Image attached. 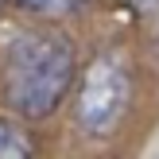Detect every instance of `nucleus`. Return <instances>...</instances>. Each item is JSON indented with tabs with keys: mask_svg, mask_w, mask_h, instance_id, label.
I'll list each match as a JSON object with an SVG mask.
<instances>
[{
	"mask_svg": "<svg viewBox=\"0 0 159 159\" xmlns=\"http://www.w3.org/2000/svg\"><path fill=\"white\" fill-rule=\"evenodd\" d=\"M27 155H31V144L16 128L0 124V159H27Z\"/></svg>",
	"mask_w": 159,
	"mask_h": 159,
	"instance_id": "20e7f679",
	"label": "nucleus"
},
{
	"mask_svg": "<svg viewBox=\"0 0 159 159\" xmlns=\"http://www.w3.org/2000/svg\"><path fill=\"white\" fill-rule=\"evenodd\" d=\"M16 4L27 8V12H39V16H70V12H78L85 0H16Z\"/></svg>",
	"mask_w": 159,
	"mask_h": 159,
	"instance_id": "7ed1b4c3",
	"label": "nucleus"
},
{
	"mask_svg": "<svg viewBox=\"0 0 159 159\" xmlns=\"http://www.w3.org/2000/svg\"><path fill=\"white\" fill-rule=\"evenodd\" d=\"M132 4H140V8H159V0H132Z\"/></svg>",
	"mask_w": 159,
	"mask_h": 159,
	"instance_id": "39448f33",
	"label": "nucleus"
},
{
	"mask_svg": "<svg viewBox=\"0 0 159 159\" xmlns=\"http://www.w3.org/2000/svg\"><path fill=\"white\" fill-rule=\"evenodd\" d=\"M128 97H132V82L124 74V66L113 58H93L85 66L78 97H74L78 128L89 136H109L120 124V116L128 113Z\"/></svg>",
	"mask_w": 159,
	"mask_h": 159,
	"instance_id": "f03ea898",
	"label": "nucleus"
},
{
	"mask_svg": "<svg viewBox=\"0 0 159 159\" xmlns=\"http://www.w3.org/2000/svg\"><path fill=\"white\" fill-rule=\"evenodd\" d=\"M74 82V47L58 31H20L4 51V101L27 120L62 105Z\"/></svg>",
	"mask_w": 159,
	"mask_h": 159,
	"instance_id": "f257e3e1",
	"label": "nucleus"
}]
</instances>
